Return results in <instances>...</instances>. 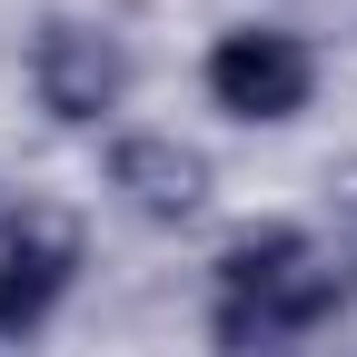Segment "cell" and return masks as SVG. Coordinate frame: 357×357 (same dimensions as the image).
Here are the masks:
<instances>
[{
	"instance_id": "cell-7",
	"label": "cell",
	"mask_w": 357,
	"mask_h": 357,
	"mask_svg": "<svg viewBox=\"0 0 357 357\" xmlns=\"http://www.w3.org/2000/svg\"><path fill=\"white\" fill-rule=\"evenodd\" d=\"M347 208H357V178H347Z\"/></svg>"
},
{
	"instance_id": "cell-3",
	"label": "cell",
	"mask_w": 357,
	"mask_h": 357,
	"mask_svg": "<svg viewBox=\"0 0 357 357\" xmlns=\"http://www.w3.org/2000/svg\"><path fill=\"white\" fill-rule=\"evenodd\" d=\"M307 89H318V60L298 30H229L208 50V100L229 119H298Z\"/></svg>"
},
{
	"instance_id": "cell-2",
	"label": "cell",
	"mask_w": 357,
	"mask_h": 357,
	"mask_svg": "<svg viewBox=\"0 0 357 357\" xmlns=\"http://www.w3.org/2000/svg\"><path fill=\"white\" fill-rule=\"evenodd\" d=\"M30 89L60 129H89L129 100V40L100 30V20H40L30 40Z\"/></svg>"
},
{
	"instance_id": "cell-6",
	"label": "cell",
	"mask_w": 357,
	"mask_h": 357,
	"mask_svg": "<svg viewBox=\"0 0 357 357\" xmlns=\"http://www.w3.org/2000/svg\"><path fill=\"white\" fill-rule=\"evenodd\" d=\"M20 218H30L20 199H0V248H10V238H20Z\"/></svg>"
},
{
	"instance_id": "cell-4",
	"label": "cell",
	"mask_w": 357,
	"mask_h": 357,
	"mask_svg": "<svg viewBox=\"0 0 357 357\" xmlns=\"http://www.w3.org/2000/svg\"><path fill=\"white\" fill-rule=\"evenodd\" d=\"M70 278H79V238L60 229V218H20V238L0 248V357H30V337H40V318L70 298Z\"/></svg>"
},
{
	"instance_id": "cell-5",
	"label": "cell",
	"mask_w": 357,
	"mask_h": 357,
	"mask_svg": "<svg viewBox=\"0 0 357 357\" xmlns=\"http://www.w3.org/2000/svg\"><path fill=\"white\" fill-rule=\"evenodd\" d=\"M109 189L139 208V218H189L199 199H208V159L199 149H178V139H119L109 149Z\"/></svg>"
},
{
	"instance_id": "cell-1",
	"label": "cell",
	"mask_w": 357,
	"mask_h": 357,
	"mask_svg": "<svg viewBox=\"0 0 357 357\" xmlns=\"http://www.w3.org/2000/svg\"><path fill=\"white\" fill-rule=\"evenodd\" d=\"M337 307H347V268L307 229H248L218 248V298H208L218 357H288Z\"/></svg>"
}]
</instances>
